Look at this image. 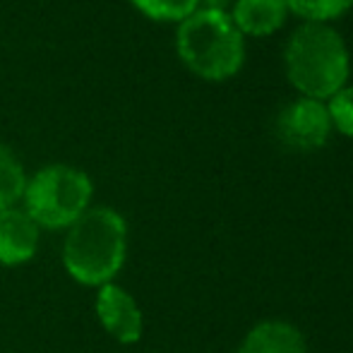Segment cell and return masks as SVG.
Segmentation results:
<instances>
[{
  "label": "cell",
  "instance_id": "6da1fadb",
  "mask_svg": "<svg viewBox=\"0 0 353 353\" xmlns=\"http://www.w3.org/2000/svg\"><path fill=\"white\" fill-rule=\"evenodd\" d=\"M128 255V223L111 207H92L68 228L63 265L84 286L111 283Z\"/></svg>",
  "mask_w": 353,
  "mask_h": 353
},
{
  "label": "cell",
  "instance_id": "7a4b0ae2",
  "mask_svg": "<svg viewBox=\"0 0 353 353\" xmlns=\"http://www.w3.org/2000/svg\"><path fill=\"white\" fill-rule=\"evenodd\" d=\"M349 51L339 34L320 22H307L293 32L286 46V72L305 99L325 101L349 79Z\"/></svg>",
  "mask_w": 353,
  "mask_h": 353
},
{
  "label": "cell",
  "instance_id": "3957f363",
  "mask_svg": "<svg viewBox=\"0 0 353 353\" xmlns=\"http://www.w3.org/2000/svg\"><path fill=\"white\" fill-rule=\"evenodd\" d=\"M176 43L181 61L195 74L214 82L233 77L245 58L243 34L233 24L231 14L221 10H195L181 22Z\"/></svg>",
  "mask_w": 353,
  "mask_h": 353
},
{
  "label": "cell",
  "instance_id": "277c9868",
  "mask_svg": "<svg viewBox=\"0 0 353 353\" xmlns=\"http://www.w3.org/2000/svg\"><path fill=\"white\" fill-rule=\"evenodd\" d=\"M24 212L39 228H70L92 200V181L84 171L72 166H46L27 181Z\"/></svg>",
  "mask_w": 353,
  "mask_h": 353
},
{
  "label": "cell",
  "instance_id": "5b68a950",
  "mask_svg": "<svg viewBox=\"0 0 353 353\" xmlns=\"http://www.w3.org/2000/svg\"><path fill=\"white\" fill-rule=\"evenodd\" d=\"M276 130L283 144L301 152L320 149L332 130L330 111L317 99H298L279 113Z\"/></svg>",
  "mask_w": 353,
  "mask_h": 353
},
{
  "label": "cell",
  "instance_id": "8992f818",
  "mask_svg": "<svg viewBox=\"0 0 353 353\" xmlns=\"http://www.w3.org/2000/svg\"><path fill=\"white\" fill-rule=\"evenodd\" d=\"M97 315L103 330L121 344H135L142 336V312L135 298L116 283H103L97 296Z\"/></svg>",
  "mask_w": 353,
  "mask_h": 353
},
{
  "label": "cell",
  "instance_id": "52a82bcc",
  "mask_svg": "<svg viewBox=\"0 0 353 353\" xmlns=\"http://www.w3.org/2000/svg\"><path fill=\"white\" fill-rule=\"evenodd\" d=\"M39 250V226L24 210L0 212V265L17 267Z\"/></svg>",
  "mask_w": 353,
  "mask_h": 353
},
{
  "label": "cell",
  "instance_id": "ba28073f",
  "mask_svg": "<svg viewBox=\"0 0 353 353\" xmlns=\"http://www.w3.org/2000/svg\"><path fill=\"white\" fill-rule=\"evenodd\" d=\"M286 12V0H236L231 19L241 34L267 37L281 27Z\"/></svg>",
  "mask_w": 353,
  "mask_h": 353
},
{
  "label": "cell",
  "instance_id": "9c48e42d",
  "mask_svg": "<svg viewBox=\"0 0 353 353\" xmlns=\"http://www.w3.org/2000/svg\"><path fill=\"white\" fill-rule=\"evenodd\" d=\"M238 353H307V346L288 322H262L245 336Z\"/></svg>",
  "mask_w": 353,
  "mask_h": 353
},
{
  "label": "cell",
  "instance_id": "30bf717a",
  "mask_svg": "<svg viewBox=\"0 0 353 353\" xmlns=\"http://www.w3.org/2000/svg\"><path fill=\"white\" fill-rule=\"evenodd\" d=\"M27 176L22 163L5 144H0V212L14 207L24 195Z\"/></svg>",
  "mask_w": 353,
  "mask_h": 353
},
{
  "label": "cell",
  "instance_id": "8fae6325",
  "mask_svg": "<svg viewBox=\"0 0 353 353\" xmlns=\"http://www.w3.org/2000/svg\"><path fill=\"white\" fill-rule=\"evenodd\" d=\"M286 8L307 22L325 24L353 8V0H286Z\"/></svg>",
  "mask_w": 353,
  "mask_h": 353
},
{
  "label": "cell",
  "instance_id": "7c38bea8",
  "mask_svg": "<svg viewBox=\"0 0 353 353\" xmlns=\"http://www.w3.org/2000/svg\"><path fill=\"white\" fill-rule=\"evenodd\" d=\"M132 5L152 19L183 22V19H188L195 12L200 0H132Z\"/></svg>",
  "mask_w": 353,
  "mask_h": 353
},
{
  "label": "cell",
  "instance_id": "4fadbf2b",
  "mask_svg": "<svg viewBox=\"0 0 353 353\" xmlns=\"http://www.w3.org/2000/svg\"><path fill=\"white\" fill-rule=\"evenodd\" d=\"M330 121L341 135L353 137V87H344L330 99Z\"/></svg>",
  "mask_w": 353,
  "mask_h": 353
},
{
  "label": "cell",
  "instance_id": "5bb4252c",
  "mask_svg": "<svg viewBox=\"0 0 353 353\" xmlns=\"http://www.w3.org/2000/svg\"><path fill=\"white\" fill-rule=\"evenodd\" d=\"M233 0H205V8L210 10H221V12H226V8L231 5Z\"/></svg>",
  "mask_w": 353,
  "mask_h": 353
}]
</instances>
